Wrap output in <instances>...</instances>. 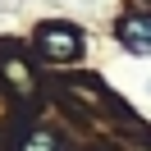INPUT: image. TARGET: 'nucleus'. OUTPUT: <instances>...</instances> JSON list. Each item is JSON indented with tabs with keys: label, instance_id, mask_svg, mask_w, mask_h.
Segmentation results:
<instances>
[{
	"label": "nucleus",
	"instance_id": "7ed1b4c3",
	"mask_svg": "<svg viewBox=\"0 0 151 151\" xmlns=\"http://www.w3.org/2000/svg\"><path fill=\"white\" fill-rule=\"evenodd\" d=\"M23 151H60V147H55V137H50V133H32V142H28Z\"/></svg>",
	"mask_w": 151,
	"mask_h": 151
},
{
	"label": "nucleus",
	"instance_id": "f257e3e1",
	"mask_svg": "<svg viewBox=\"0 0 151 151\" xmlns=\"http://www.w3.org/2000/svg\"><path fill=\"white\" fill-rule=\"evenodd\" d=\"M37 50L55 64H69L83 55V32L73 23H46V28H37Z\"/></svg>",
	"mask_w": 151,
	"mask_h": 151
},
{
	"label": "nucleus",
	"instance_id": "f03ea898",
	"mask_svg": "<svg viewBox=\"0 0 151 151\" xmlns=\"http://www.w3.org/2000/svg\"><path fill=\"white\" fill-rule=\"evenodd\" d=\"M119 41L137 55H151V14H133L119 23Z\"/></svg>",
	"mask_w": 151,
	"mask_h": 151
}]
</instances>
